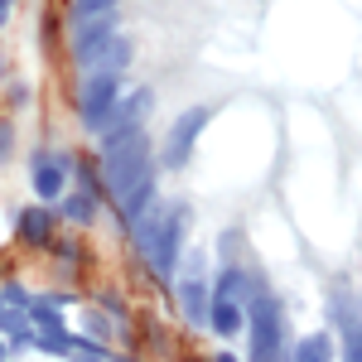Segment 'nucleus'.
Here are the masks:
<instances>
[{
  "instance_id": "1",
  "label": "nucleus",
  "mask_w": 362,
  "mask_h": 362,
  "mask_svg": "<svg viewBox=\"0 0 362 362\" xmlns=\"http://www.w3.org/2000/svg\"><path fill=\"white\" fill-rule=\"evenodd\" d=\"M136 247L145 251L150 271L169 280L179 266V247H184V208H150L136 223Z\"/></svg>"
},
{
  "instance_id": "2",
  "label": "nucleus",
  "mask_w": 362,
  "mask_h": 362,
  "mask_svg": "<svg viewBox=\"0 0 362 362\" xmlns=\"http://www.w3.org/2000/svg\"><path fill=\"white\" fill-rule=\"evenodd\" d=\"M150 174H155V165H150V140H145V131L131 136V140H116V145H102V184L116 198V208L136 194Z\"/></svg>"
},
{
  "instance_id": "3",
  "label": "nucleus",
  "mask_w": 362,
  "mask_h": 362,
  "mask_svg": "<svg viewBox=\"0 0 362 362\" xmlns=\"http://www.w3.org/2000/svg\"><path fill=\"white\" fill-rule=\"evenodd\" d=\"M251 362H280V309L271 295L251 300Z\"/></svg>"
},
{
  "instance_id": "4",
  "label": "nucleus",
  "mask_w": 362,
  "mask_h": 362,
  "mask_svg": "<svg viewBox=\"0 0 362 362\" xmlns=\"http://www.w3.org/2000/svg\"><path fill=\"white\" fill-rule=\"evenodd\" d=\"M155 107V92L150 87H136L126 102H116V112L107 116V126H102V140L107 145H116V140H131L140 136V121H145V112Z\"/></svg>"
},
{
  "instance_id": "5",
  "label": "nucleus",
  "mask_w": 362,
  "mask_h": 362,
  "mask_svg": "<svg viewBox=\"0 0 362 362\" xmlns=\"http://www.w3.org/2000/svg\"><path fill=\"white\" fill-rule=\"evenodd\" d=\"M116 92H121L116 73H92V78L83 83V126H87V131L102 136L107 116L116 112Z\"/></svg>"
},
{
  "instance_id": "6",
  "label": "nucleus",
  "mask_w": 362,
  "mask_h": 362,
  "mask_svg": "<svg viewBox=\"0 0 362 362\" xmlns=\"http://www.w3.org/2000/svg\"><path fill=\"white\" fill-rule=\"evenodd\" d=\"M208 121H213V107H189V112L169 126V145H165V165L169 169L189 165V150H194V140L203 136V126H208Z\"/></svg>"
},
{
  "instance_id": "7",
  "label": "nucleus",
  "mask_w": 362,
  "mask_h": 362,
  "mask_svg": "<svg viewBox=\"0 0 362 362\" xmlns=\"http://www.w3.org/2000/svg\"><path fill=\"white\" fill-rule=\"evenodd\" d=\"M112 44H116V29H112V20H107V15H102V20H87V25H78V39H73V58L92 68V63L107 54Z\"/></svg>"
},
{
  "instance_id": "8",
  "label": "nucleus",
  "mask_w": 362,
  "mask_h": 362,
  "mask_svg": "<svg viewBox=\"0 0 362 362\" xmlns=\"http://www.w3.org/2000/svg\"><path fill=\"white\" fill-rule=\"evenodd\" d=\"M179 305H184V319H189V324H198V329L213 324V295H208V285H203L198 271L179 285Z\"/></svg>"
},
{
  "instance_id": "9",
  "label": "nucleus",
  "mask_w": 362,
  "mask_h": 362,
  "mask_svg": "<svg viewBox=\"0 0 362 362\" xmlns=\"http://www.w3.org/2000/svg\"><path fill=\"white\" fill-rule=\"evenodd\" d=\"M34 194L44 198V203L63 194V160H58L54 150H39L34 155Z\"/></svg>"
},
{
  "instance_id": "10",
  "label": "nucleus",
  "mask_w": 362,
  "mask_h": 362,
  "mask_svg": "<svg viewBox=\"0 0 362 362\" xmlns=\"http://www.w3.org/2000/svg\"><path fill=\"white\" fill-rule=\"evenodd\" d=\"M97 194H102V189L92 184V174L83 169V189H78V194H68V203H63L68 223H83V227L92 223V218H97Z\"/></svg>"
},
{
  "instance_id": "11",
  "label": "nucleus",
  "mask_w": 362,
  "mask_h": 362,
  "mask_svg": "<svg viewBox=\"0 0 362 362\" xmlns=\"http://www.w3.org/2000/svg\"><path fill=\"white\" fill-rule=\"evenodd\" d=\"M49 232H54V223H49V213H44V208H25V213H20V237H25L29 247H44V242H49Z\"/></svg>"
},
{
  "instance_id": "12",
  "label": "nucleus",
  "mask_w": 362,
  "mask_h": 362,
  "mask_svg": "<svg viewBox=\"0 0 362 362\" xmlns=\"http://www.w3.org/2000/svg\"><path fill=\"white\" fill-rule=\"evenodd\" d=\"M295 362H334V338L329 334H309L295 348Z\"/></svg>"
},
{
  "instance_id": "13",
  "label": "nucleus",
  "mask_w": 362,
  "mask_h": 362,
  "mask_svg": "<svg viewBox=\"0 0 362 362\" xmlns=\"http://www.w3.org/2000/svg\"><path fill=\"white\" fill-rule=\"evenodd\" d=\"M242 295H247V276H242L237 266H227L223 280H218V295H213V305H237Z\"/></svg>"
},
{
  "instance_id": "14",
  "label": "nucleus",
  "mask_w": 362,
  "mask_h": 362,
  "mask_svg": "<svg viewBox=\"0 0 362 362\" xmlns=\"http://www.w3.org/2000/svg\"><path fill=\"white\" fill-rule=\"evenodd\" d=\"M126 63H131V44H126V39H116L112 49H107V54L92 63V73H121Z\"/></svg>"
},
{
  "instance_id": "15",
  "label": "nucleus",
  "mask_w": 362,
  "mask_h": 362,
  "mask_svg": "<svg viewBox=\"0 0 362 362\" xmlns=\"http://www.w3.org/2000/svg\"><path fill=\"white\" fill-rule=\"evenodd\" d=\"M34 348L39 353H54V358H73V338L63 329H49V334H34Z\"/></svg>"
},
{
  "instance_id": "16",
  "label": "nucleus",
  "mask_w": 362,
  "mask_h": 362,
  "mask_svg": "<svg viewBox=\"0 0 362 362\" xmlns=\"http://www.w3.org/2000/svg\"><path fill=\"white\" fill-rule=\"evenodd\" d=\"M213 329L223 338H237L242 334V309L237 305H213Z\"/></svg>"
},
{
  "instance_id": "17",
  "label": "nucleus",
  "mask_w": 362,
  "mask_h": 362,
  "mask_svg": "<svg viewBox=\"0 0 362 362\" xmlns=\"http://www.w3.org/2000/svg\"><path fill=\"white\" fill-rule=\"evenodd\" d=\"M29 319L39 324V334H49V329H63V319H58V300H34V305H29Z\"/></svg>"
},
{
  "instance_id": "18",
  "label": "nucleus",
  "mask_w": 362,
  "mask_h": 362,
  "mask_svg": "<svg viewBox=\"0 0 362 362\" xmlns=\"http://www.w3.org/2000/svg\"><path fill=\"white\" fill-rule=\"evenodd\" d=\"M112 5H116V0H73V20H78V25H87V20H102Z\"/></svg>"
},
{
  "instance_id": "19",
  "label": "nucleus",
  "mask_w": 362,
  "mask_h": 362,
  "mask_svg": "<svg viewBox=\"0 0 362 362\" xmlns=\"http://www.w3.org/2000/svg\"><path fill=\"white\" fill-rule=\"evenodd\" d=\"M0 155H10V126H0Z\"/></svg>"
},
{
  "instance_id": "20",
  "label": "nucleus",
  "mask_w": 362,
  "mask_h": 362,
  "mask_svg": "<svg viewBox=\"0 0 362 362\" xmlns=\"http://www.w3.org/2000/svg\"><path fill=\"white\" fill-rule=\"evenodd\" d=\"M5 20H10V5H5V0H0V25H5Z\"/></svg>"
},
{
  "instance_id": "21",
  "label": "nucleus",
  "mask_w": 362,
  "mask_h": 362,
  "mask_svg": "<svg viewBox=\"0 0 362 362\" xmlns=\"http://www.w3.org/2000/svg\"><path fill=\"white\" fill-rule=\"evenodd\" d=\"M218 362H237V358H232V353H218Z\"/></svg>"
},
{
  "instance_id": "22",
  "label": "nucleus",
  "mask_w": 362,
  "mask_h": 362,
  "mask_svg": "<svg viewBox=\"0 0 362 362\" xmlns=\"http://www.w3.org/2000/svg\"><path fill=\"white\" fill-rule=\"evenodd\" d=\"M0 362H5V343H0Z\"/></svg>"
},
{
  "instance_id": "23",
  "label": "nucleus",
  "mask_w": 362,
  "mask_h": 362,
  "mask_svg": "<svg viewBox=\"0 0 362 362\" xmlns=\"http://www.w3.org/2000/svg\"><path fill=\"white\" fill-rule=\"evenodd\" d=\"M5 5H10V0H5Z\"/></svg>"
}]
</instances>
